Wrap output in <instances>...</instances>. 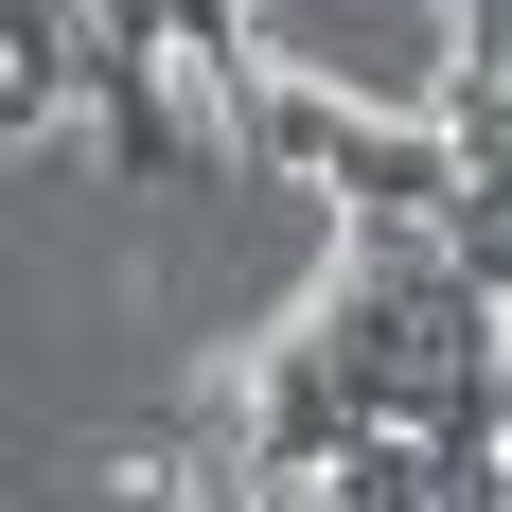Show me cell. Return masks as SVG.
<instances>
[{"label":"cell","mask_w":512,"mask_h":512,"mask_svg":"<svg viewBox=\"0 0 512 512\" xmlns=\"http://www.w3.org/2000/svg\"><path fill=\"white\" fill-rule=\"evenodd\" d=\"M248 71L407 124V106L460 89V0H248Z\"/></svg>","instance_id":"obj_1"}]
</instances>
